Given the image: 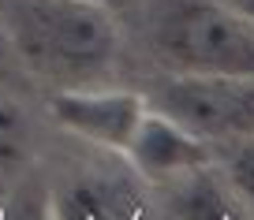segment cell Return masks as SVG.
I'll list each match as a JSON object with an SVG mask.
<instances>
[{
  "label": "cell",
  "mask_w": 254,
  "mask_h": 220,
  "mask_svg": "<svg viewBox=\"0 0 254 220\" xmlns=\"http://www.w3.org/2000/svg\"><path fill=\"white\" fill-rule=\"evenodd\" d=\"M0 26L30 75L82 90L116 71L120 34L97 0H0Z\"/></svg>",
  "instance_id": "6da1fadb"
},
{
  "label": "cell",
  "mask_w": 254,
  "mask_h": 220,
  "mask_svg": "<svg viewBox=\"0 0 254 220\" xmlns=\"http://www.w3.org/2000/svg\"><path fill=\"white\" fill-rule=\"evenodd\" d=\"M157 56L180 75L254 79V26L217 0H176L153 26Z\"/></svg>",
  "instance_id": "7a4b0ae2"
},
{
  "label": "cell",
  "mask_w": 254,
  "mask_h": 220,
  "mask_svg": "<svg viewBox=\"0 0 254 220\" xmlns=\"http://www.w3.org/2000/svg\"><path fill=\"white\" fill-rule=\"evenodd\" d=\"M157 109L198 138H254V79L180 75L161 86Z\"/></svg>",
  "instance_id": "3957f363"
},
{
  "label": "cell",
  "mask_w": 254,
  "mask_h": 220,
  "mask_svg": "<svg viewBox=\"0 0 254 220\" xmlns=\"http://www.w3.org/2000/svg\"><path fill=\"white\" fill-rule=\"evenodd\" d=\"M146 109L150 105L142 101V94H131V90L82 86V90H53L49 94V112L64 131L120 153H127Z\"/></svg>",
  "instance_id": "277c9868"
},
{
  "label": "cell",
  "mask_w": 254,
  "mask_h": 220,
  "mask_svg": "<svg viewBox=\"0 0 254 220\" xmlns=\"http://www.w3.org/2000/svg\"><path fill=\"white\" fill-rule=\"evenodd\" d=\"M127 157L135 161V168L142 175H150V179H172V175L202 168L209 161V150H206V138L190 134L187 127L168 119L165 112L146 109L135 138L127 146Z\"/></svg>",
  "instance_id": "5b68a950"
},
{
  "label": "cell",
  "mask_w": 254,
  "mask_h": 220,
  "mask_svg": "<svg viewBox=\"0 0 254 220\" xmlns=\"http://www.w3.org/2000/svg\"><path fill=\"white\" fill-rule=\"evenodd\" d=\"M64 220H131L135 217V190L120 179H86L64 190Z\"/></svg>",
  "instance_id": "8992f818"
},
{
  "label": "cell",
  "mask_w": 254,
  "mask_h": 220,
  "mask_svg": "<svg viewBox=\"0 0 254 220\" xmlns=\"http://www.w3.org/2000/svg\"><path fill=\"white\" fill-rule=\"evenodd\" d=\"M30 161V123L23 109L0 97V190L8 187Z\"/></svg>",
  "instance_id": "52a82bcc"
},
{
  "label": "cell",
  "mask_w": 254,
  "mask_h": 220,
  "mask_svg": "<svg viewBox=\"0 0 254 220\" xmlns=\"http://www.w3.org/2000/svg\"><path fill=\"white\" fill-rule=\"evenodd\" d=\"M228 179H232V187H236V194L243 198V205L254 213V138H243V146L232 153Z\"/></svg>",
  "instance_id": "ba28073f"
},
{
  "label": "cell",
  "mask_w": 254,
  "mask_h": 220,
  "mask_svg": "<svg viewBox=\"0 0 254 220\" xmlns=\"http://www.w3.org/2000/svg\"><path fill=\"white\" fill-rule=\"evenodd\" d=\"M228 8L236 11L239 19H247V23L254 26V0H228Z\"/></svg>",
  "instance_id": "9c48e42d"
},
{
  "label": "cell",
  "mask_w": 254,
  "mask_h": 220,
  "mask_svg": "<svg viewBox=\"0 0 254 220\" xmlns=\"http://www.w3.org/2000/svg\"><path fill=\"white\" fill-rule=\"evenodd\" d=\"M97 4H105V0H97Z\"/></svg>",
  "instance_id": "30bf717a"
}]
</instances>
